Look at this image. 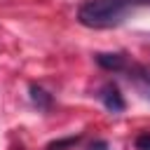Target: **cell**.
<instances>
[{"instance_id":"obj_1","label":"cell","mask_w":150,"mask_h":150,"mask_svg":"<svg viewBox=\"0 0 150 150\" xmlns=\"http://www.w3.org/2000/svg\"><path fill=\"white\" fill-rule=\"evenodd\" d=\"M129 12L131 9L127 0H87L77 9V21L87 28L103 30V28L120 26Z\"/></svg>"},{"instance_id":"obj_6","label":"cell","mask_w":150,"mask_h":150,"mask_svg":"<svg viewBox=\"0 0 150 150\" xmlns=\"http://www.w3.org/2000/svg\"><path fill=\"white\" fill-rule=\"evenodd\" d=\"M136 150H150V131H143L136 138Z\"/></svg>"},{"instance_id":"obj_3","label":"cell","mask_w":150,"mask_h":150,"mask_svg":"<svg viewBox=\"0 0 150 150\" xmlns=\"http://www.w3.org/2000/svg\"><path fill=\"white\" fill-rule=\"evenodd\" d=\"M98 96H101L103 105H105L110 112H122V110L127 108V103H124V96L120 94L117 84H112V82L103 84V87H101V91H98Z\"/></svg>"},{"instance_id":"obj_2","label":"cell","mask_w":150,"mask_h":150,"mask_svg":"<svg viewBox=\"0 0 150 150\" xmlns=\"http://www.w3.org/2000/svg\"><path fill=\"white\" fill-rule=\"evenodd\" d=\"M122 73H127L129 82H134V87L150 101V68H145L141 63H131V66L127 63V68Z\"/></svg>"},{"instance_id":"obj_5","label":"cell","mask_w":150,"mask_h":150,"mask_svg":"<svg viewBox=\"0 0 150 150\" xmlns=\"http://www.w3.org/2000/svg\"><path fill=\"white\" fill-rule=\"evenodd\" d=\"M30 101H33V105H38L40 110H47V108L52 105V96H49L42 87H38V84H30Z\"/></svg>"},{"instance_id":"obj_4","label":"cell","mask_w":150,"mask_h":150,"mask_svg":"<svg viewBox=\"0 0 150 150\" xmlns=\"http://www.w3.org/2000/svg\"><path fill=\"white\" fill-rule=\"evenodd\" d=\"M96 63L105 70H115V73H122L127 68V56L124 54H96Z\"/></svg>"},{"instance_id":"obj_7","label":"cell","mask_w":150,"mask_h":150,"mask_svg":"<svg viewBox=\"0 0 150 150\" xmlns=\"http://www.w3.org/2000/svg\"><path fill=\"white\" fill-rule=\"evenodd\" d=\"M127 5H129V9L134 12L136 7H150V0H127Z\"/></svg>"}]
</instances>
